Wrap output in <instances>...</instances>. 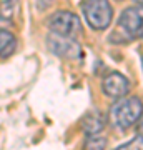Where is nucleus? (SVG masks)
<instances>
[{
    "label": "nucleus",
    "mask_w": 143,
    "mask_h": 150,
    "mask_svg": "<svg viewBox=\"0 0 143 150\" xmlns=\"http://www.w3.org/2000/svg\"><path fill=\"white\" fill-rule=\"evenodd\" d=\"M137 132H138V134H143V113L140 115V118H138V123H137Z\"/></svg>",
    "instance_id": "13"
},
{
    "label": "nucleus",
    "mask_w": 143,
    "mask_h": 150,
    "mask_svg": "<svg viewBox=\"0 0 143 150\" xmlns=\"http://www.w3.org/2000/svg\"><path fill=\"white\" fill-rule=\"evenodd\" d=\"M17 47L15 35L5 28H0V59H7L13 54Z\"/></svg>",
    "instance_id": "8"
},
{
    "label": "nucleus",
    "mask_w": 143,
    "mask_h": 150,
    "mask_svg": "<svg viewBox=\"0 0 143 150\" xmlns=\"http://www.w3.org/2000/svg\"><path fill=\"white\" fill-rule=\"evenodd\" d=\"M118 30L125 35V40L143 38V5L125 8L118 18Z\"/></svg>",
    "instance_id": "3"
},
{
    "label": "nucleus",
    "mask_w": 143,
    "mask_h": 150,
    "mask_svg": "<svg viewBox=\"0 0 143 150\" xmlns=\"http://www.w3.org/2000/svg\"><path fill=\"white\" fill-rule=\"evenodd\" d=\"M105 122L106 120L103 117V113L98 110H92L82 120V129L87 135H97L105 129Z\"/></svg>",
    "instance_id": "7"
},
{
    "label": "nucleus",
    "mask_w": 143,
    "mask_h": 150,
    "mask_svg": "<svg viewBox=\"0 0 143 150\" xmlns=\"http://www.w3.org/2000/svg\"><path fill=\"white\" fill-rule=\"evenodd\" d=\"M137 2H143V0H137Z\"/></svg>",
    "instance_id": "14"
},
{
    "label": "nucleus",
    "mask_w": 143,
    "mask_h": 150,
    "mask_svg": "<svg viewBox=\"0 0 143 150\" xmlns=\"http://www.w3.org/2000/svg\"><path fill=\"white\" fill-rule=\"evenodd\" d=\"M47 45L50 52L62 59H77L80 55V45L73 40V37H65L58 33H50L47 38Z\"/></svg>",
    "instance_id": "5"
},
{
    "label": "nucleus",
    "mask_w": 143,
    "mask_h": 150,
    "mask_svg": "<svg viewBox=\"0 0 143 150\" xmlns=\"http://www.w3.org/2000/svg\"><path fill=\"white\" fill-rule=\"evenodd\" d=\"M101 88H103V93L110 98H122V97L128 95V92H130V82L125 75L118 74V72H111L103 79Z\"/></svg>",
    "instance_id": "6"
},
{
    "label": "nucleus",
    "mask_w": 143,
    "mask_h": 150,
    "mask_svg": "<svg viewBox=\"0 0 143 150\" xmlns=\"http://www.w3.org/2000/svg\"><path fill=\"white\" fill-rule=\"evenodd\" d=\"M132 150V149H142L143 150V135H137L135 139H132L130 142H127V144H122L118 145L117 150Z\"/></svg>",
    "instance_id": "11"
},
{
    "label": "nucleus",
    "mask_w": 143,
    "mask_h": 150,
    "mask_svg": "<svg viewBox=\"0 0 143 150\" xmlns=\"http://www.w3.org/2000/svg\"><path fill=\"white\" fill-rule=\"evenodd\" d=\"M53 2H55V0H37V8L40 12H43V10H47Z\"/></svg>",
    "instance_id": "12"
},
{
    "label": "nucleus",
    "mask_w": 143,
    "mask_h": 150,
    "mask_svg": "<svg viewBox=\"0 0 143 150\" xmlns=\"http://www.w3.org/2000/svg\"><path fill=\"white\" fill-rule=\"evenodd\" d=\"M143 113V102L138 97H125L118 100L110 110V123L117 130H128L138 122Z\"/></svg>",
    "instance_id": "1"
},
{
    "label": "nucleus",
    "mask_w": 143,
    "mask_h": 150,
    "mask_svg": "<svg viewBox=\"0 0 143 150\" xmlns=\"http://www.w3.org/2000/svg\"><path fill=\"white\" fill-rule=\"evenodd\" d=\"M48 27L53 33L65 35V37H75L82 32V22L78 15H75L68 10H60L53 13L48 20Z\"/></svg>",
    "instance_id": "4"
},
{
    "label": "nucleus",
    "mask_w": 143,
    "mask_h": 150,
    "mask_svg": "<svg viewBox=\"0 0 143 150\" xmlns=\"http://www.w3.org/2000/svg\"><path fill=\"white\" fill-rule=\"evenodd\" d=\"M15 0H4L0 5V25H8L13 20Z\"/></svg>",
    "instance_id": "9"
},
{
    "label": "nucleus",
    "mask_w": 143,
    "mask_h": 150,
    "mask_svg": "<svg viewBox=\"0 0 143 150\" xmlns=\"http://www.w3.org/2000/svg\"><path fill=\"white\" fill-rule=\"evenodd\" d=\"M87 149H105L106 147V140L97 135H88V140L85 142Z\"/></svg>",
    "instance_id": "10"
},
{
    "label": "nucleus",
    "mask_w": 143,
    "mask_h": 150,
    "mask_svg": "<svg viewBox=\"0 0 143 150\" xmlns=\"http://www.w3.org/2000/svg\"><path fill=\"white\" fill-rule=\"evenodd\" d=\"M82 10L87 23L93 30H105L110 27L113 8L108 0H85Z\"/></svg>",
    "instance_id": "2"
}]
</instances>
